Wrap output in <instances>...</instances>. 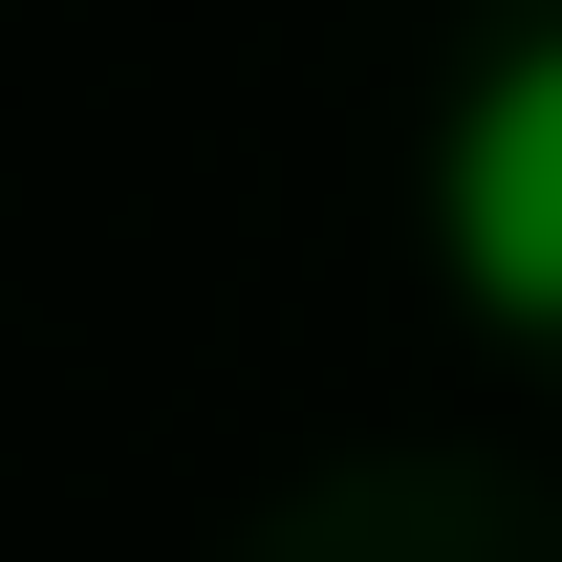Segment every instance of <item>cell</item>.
Wrapping results in <instances>:
<instances>
[{
    "label": "cell",
    "mask_w": 562,
    "mask_h": 562,
    "mask_svg": "<svg viewBox=\"0 0 562 562\" xmlns=\"http://www.w3.org/2000/svg\"><path fill=\"white\" fill-rule=\"evenodd\" d=\"M432 238H454V281L497 325H562V22L476 66L454 151H432Z\"/></svg>",
    "instance_id": "6da1fadb"
}]
</instances>
